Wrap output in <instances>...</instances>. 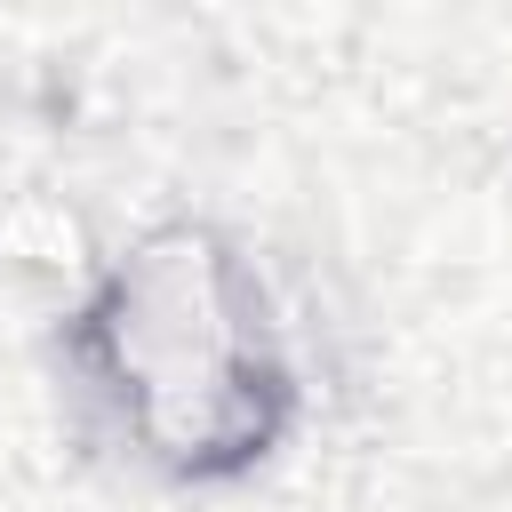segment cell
<instances>
[{
    "instance_id": "cell-1",
    "label": "cell",
    "mask_w": 512,
    "mask_h": 512,
    "mask_svg": "<svg viewBox=\"0 0 512 512\" xmlns=\"http://www.w3.org/2000/svg\"><path fill=\"white\" fill-rule=\"evenodd\" d=\"M72 336L120 392L136 440L192 480L256 464L296 408V376L248 264L200 224L152 232L96 288Z\"/></svg>"
}]
</instances>
